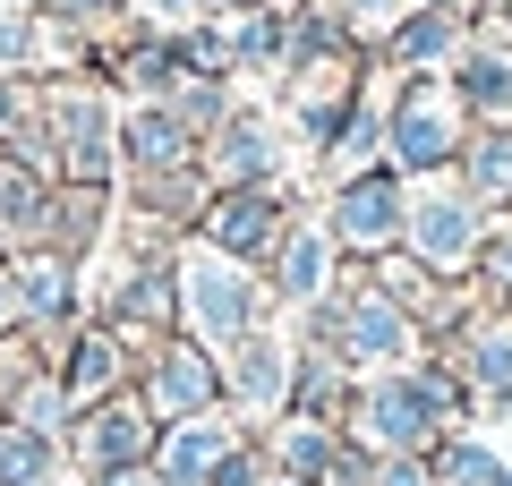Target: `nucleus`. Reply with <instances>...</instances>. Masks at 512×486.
I'll list each match as a JSON object with an SVG mask.
<instances>
[{"label":"nucleus","instance_id":"nucleus-31","mask_svg":"<svg viewBox=\"0 0 512 486\" xmlns=\"http://www.w3.org/2000/svg\"><path fill=\"white\" fill-rule=\"evenodd\" d=\"M410 9H419V0H342V18H350V35H359V52H376V43L393 35Z\"/></svg>","mask_w":512,"mask_h":486},{"label":"nucleus","instance_id":"nucleus-23","mask_svg":"<svg viewBox=\"0 0 512 486\" xmlns=\"http://www.w3.org/2000/svg\"><path fill=\"white\" fill-rule=\"evenodd\" d=\"M342 444H350L342 427H325V418H299V410H282L274 427H265V461H274L282 478H299V486H325L333 461H342Z\"/></svg>","mask_w":512,"mask_h":486},{"label":"nucleus","instance_id":"nucleus-33","mask_svg":"<svg viewBox=\"0 0 512 486\" xmlns=\"http://www.w3.org/2000/svg\"><path fill=\"white\" fill-rule=\"evenodd\" d=\"M86 486H163V478H154V461H128V469H94Z\"/></svg>","mask_w":512,"mask_h":486},{"label":"nucleus","instance_id":"nucleus-40","mask_svg":"<svg viewBox=\"0 0 512 486\" xmlns=\"http://www.w3.org/2000/svg\"><path fill=\"white\" fill-rule=\"evenodd\" d=\"M274 9H299V0H274Z\"/></svg>","mask_w":512,"mask_h":486},{"label":"nucleus","instance_id":"nucleus-24","mask_svg":"<svg viewBox=\"0 0 512 486\" xmlns=\"http://www.w3.org/2000/svg\"><path fill=\"white\" fill-rule=\"evenodd\" d=\"M453 180L470 188L487 214H512V128H504V120H478V128H470V145H461V162H453Z\"/></svg>","mask_w":512,"mask_h":486},{"label":"nucleus","instance_id":"nucleus-20","mask_svg":"<svg viewBox=\"0 0 512 486\" xmlns=\"http://www.w3.org/2000/svg\"><path fill=\"white\" fill-rule=\"evenodd\" d=\"M9 282H18V316L43 324V333H60V324L77 316V256L69 248H18V265H9Z\"/></svg>","mask_w":512,"mask_h":486},{"label":"nucleus","instance_id":"nucleus-18","mask_svg":"<svg viewBox=\"0 0 512 486\" xmlns=\"http://www.w3.org/2000/svg\"><path fill=\"white\" fill-rule=\"evenodd\" d=\"M205 154V137H188L163 103H120V188L154 180V171H188Z\"/></svg>","mask_w":512,"mask_h":486},{"label":"nucleus","instance_id":"nucleus-37","mask_svg":"<svg viewBox=\"0 0 512 486\" xmlns=\"http://www.w3.org/2000/svg\"><path fill=\"white\" fill-rule=\"evenodd\" d=\"M239 9H256V0H205V18H239Z\"/></svg>","mask_w":512,"mask_h":486},{"label":"nucleus","instance_id":"nucleus-3","mask_svg":"<svg viewBox=\"0 0 512 486\" xmlns=\"http://www.w3.org/2000/svg\"><path fill=\"white\" fill-rule=\"evenodd\" d=\"M308 342H325V350H342L350 367H359V384L367 376H402V367H419V350H427V333H419V316H410L402 299H384L376 282H342L325 307H308Z\"/></svg>","mask_w":512,"mask_h":486},{"label":"nucleus","instance_id":"nucleus-5","mask_svg":"<svg viewBox=\"0 0 512 486\" xmlns=\"http://www.w3.org/2000/svg\"><path fill=\"white\" fill-rule=\"evenodd\" d=\"M470 103H461L453 77H402L393 103H384V162L402 171V180H436L453 171L461 145H470Z\"/></svg>","mask_w":512,"mask_h":486},{"label":"nucleus","instance_id":"nucleus-42","mask_svg":"<svg viewBox=\"0 0 512 486\" xmlns=\"http://www.w3.org/2000/svg\"><path fill=\"white\" fill-rule=\"evenodd\" d=\"M487 9H504V0H487Z\"/></svg>","mask_w":512,"mask_h":486},{"label":"nucleus","instance_id":"nucleus-6","mask_svg":"<svg viewBox=\"0 0 512 486\" xmlns=\"http://www.w3.org/2000/svg\"><path fill=\"white\" fill-rule=\"evenodd\" d=\"M487 231H495V214L453 180V171L410 180V231H402V248L419 256L436 282H470V273H478V248H487Z\"/></svg>","mask_w":512,"mask_h":486},{"label":"nucleus","instance_id":"nucleus-28","mask_svg":"<svg viewBox=\"0 0 512 486\" xmlns=\"http://www.w3.org/2000/svg\"><path fill=\"white\" fill-rule=\"evenodd\" d=\"M171 52H180V69H197V77H239V60H231V18H188V26H171Z\"/></svg>","mask_w":512,"mask_h":486},{"label":"nucleus","instance_id":"nucleus-38","mask_svg":"<svg viewBox=\"0 0 512 486\" xmlns=\"http://www.w3.org/2000/svg\"><path fill=\"white\" fill-rule=\"evenodd\" d=\"M265 486H299V478H282V469H274V478H265Z\"/></svg>","mask_w":512,"mask_h":486},{"label":"nucleus","instance_id":"nucleus-36","mask_svg":"<svg viewBox=\"0 0 512 486\" xmlns=\"http://www.w3.org/2000/svg\"><path fill=\"white\" fill-rule=\"evenodd\" d=\"M419 9H461V18H487V0H419Z\"/></svg>","mask_w":512,"mask_h":486},{"label":"nucleus","instance_id":"nucleus-29","mask_svg":"<svg viewBox=\"0 0 512 486\" xmlns=\"http://www.w3.org/2000/svg\"><path fill=\"white\" fill-rule=\"evenodd\" d=\"M52 435H35V427H18V418H0V486H35V478H52Z\"/></svg>","mask_w":512,"mask_h":486},{"label":"nucleus","instance_id":"nucleus-11","mask_svg":"<svg viewBox=\"0 0 512 486\" xmlns=\"http://www.w3.org/2000/svg\"><path fill=\"white\" fill-rule=\"evenodd\" d=\"M342 282H350V256L333 248V231L308 222V214H291V231H282L274 256H265V290H274V307L308 316V307H325Z\"/></svg>","mask_w":512,"mask_h":486},{"label":"nucleus","instance_id":"nucleus-17","mask_svg":"<svg viewBox=\"0 0 512 486\" xmlns=\"http://www.w3.org/2000/svg\"><path fill=\"white\" fill-rule=\"evenodd\" d=\"M60 384H69L77 410H103V401H120L137 384V350L111 324H77L69 342H60Z\"/></svg>","mask_w":512,"mask_h":486},{"label":"nucleus","instance_id":"nucleus-12","mask_svg":"<svg viewBox=\"0 0 512 486\" xmlns=\"http://www.w3.org/2000/svg\"><path fill=\"white\" fill-rule=\"evenodd\" d=\"M291 214H299V205H291V188H214V205H205L197 239L265 273V256H274V239L291 231Z\"/></svg>","mask_w":512,"mask_h":486},{"label":"nucleus","instance_id":"nucleus-21","mask_svg":"<svg viewBox=\"0 0 512 486\" xmlns=\"http://www.w3.org/2000/svg\"><path fill=\"white\" fill-rule=\"evenodd\" d=\"M384 103H393V77L367 69V94L342 111V128H333L325 154H316V162H325V180H359V171L384 162Z\"/></svg>","mask_w":512,"mask_h":486},{"label":"nucleus","instance_id":"nucleus-19","mask_svg":"<svg viewBox=\"0 0 512 486\" xmlns=\"http://www.w3.org/2000/svg\"><path fill=\"white\" fill-rule=\"evenodd\" d=\"M154 418H146V401L137 393H120V401H103V410H77V461H86V478L94 469H128V461H154Z\"/></svg>","mask_w":512,"mask_h":486},{"label":"nucleus","instance_id":"nucleus-2","mask_svg":"<svg viewBox=\"0 0 512 486\" xmlns=\"http://www.w3.org/2000/svg\"><path fill=\"white\" fill-rule=\"evenodd\" d=\"M265 324H274L265 273L239 265V256H222V248H205V239H180V333L188 342H205L222 359L231 342L265 333Z\"/></svg>","mask_w":512,"mask_h":486},{"label":"nucleus","instance_id":"nucleus-1","mask_svg":"<svg viewBox=\"0 0 512 486\" xmlns=\"http://www.w3.org/2000/svg\"><path fill=\"white\" fill-rule=\"evenodd\" d=\"M470 384L453 367H402V376H367L359 401H350V444L359 452H436L453 427H470Z\"/></svg>","mask_w":512,"mask_h":486},{"label":"nucleus","instance_id":"nucleus-8","mask_svg":"<svg viewBox=\"0 0 512 486\" xmlns=\"http://www.w3.org/2000/svg\"><path fill=\"white\" fill-rule=\"evenodd\" d=\"M128 393L146 401L154 427H180V418H205L222 410V359L205 342H188V333H163V342L137 359V384Z\"/></svg>","mask_w":512,"mask_h":486},{"label":"nucleus","instance_id":"nucleus-32","mask_svg":"<svg viewBox=\"0 0 512 486\" xmlns=\"http://www.w3.org/2000/svg\"><path fill=\"white\" fill-rule=\"evenodd\" d=\"M0 77H35V9H0Z\"/></svg>","mask_w":512,"mask_h":486},{"label":"nucleus","instance_id":"nucleus-13","mask_svg":"<svg viewBox=\"0 0 512 486\" xmlns=\"http://www.w3.org/2000/svg\"><path fill=\"white\" fill-rule=\"evenodd\" d=\"M436 367H453L470 384L478 410H512V307H478L461 333H444Z\"/></svg>","mask_w":512,"mask_h":486},{"label":"nucleus","instance_id":"nucleus-41","mask_svg":"<svg viewBox=\"0 0 512 486\" xmlns=\"http://www.w3.org/2000/svg\"><path fill=\"white\" fill-rule=\"evenodd\" d=\"M35 486H60V478H35Z\"/></svg>","mask_w":512,"mask_h":486},{"label":"nucleus","instance_id":"nucleus-34","mask_svg":"<svg viewBox=\"0 0 512 486\" xmlns=\"http://www.w3.org/2000/svg\"><path fill=\"white\" fill-rule=\"evenodd\" d=\"M146 18L154 26H188V18H205V0H146Z\"/></svg>","mask_w":512,"mask_h":486},{"label":"nucleus","instance_id":"nucleus-10","mask_svg":"<svg viewBox=\"0 0 512 486\" xmlns=\"http://www.w3.org/2000/svg\"><path fill=\"white\" fill-rule=\"evenodd\" d=\"M205 171H214V188H282V171H291V137H282V111L265 103H239L231 120L205 137Z\"/></svg>","mask_w":512,"mask_h":486},{"label":"nucleus","instance_id":"nucleus-25","mask_svg":"<svg viewBox=\"0 0 512 486\" xmlns=\"http://www.w3.org/2000/svg\"><path fill=\"white\" fill-rule=\"evenodd\" d=\"M231 60L239 77H291V9H274V0H256V9H239L231 18Z\"/></svg>","mask_w":512,"mask_h":486},{"label":"nucleus","instance_id":"nucleus-26","mask_svg":"<svg viewBox=\"0 0 512 486\" xmlns=\"http://www.w3.org/2000/svg\"><path fill=\"white\" fill-rule=\"evenodd\" d=\"M154 103H163L171 120L188 128V137H214V128L239 111V77H197V69H180L163 94H154Z\"/></svg>","mask_w":512,"mask_h":486},{"label":"nucleus","instance_id":"nucleus-16","mask_svg":"<svg viewBox=\"0 0 512 486\" xmlns=\"http://www.w3.org/2000/svg\"><path fill=\"white\" fill-rule=\"evenodd\" d=\"M453 86H461V103H470V120H504L512 128V26L495 18H470V43H461V60H453Z\"/></svg>","mask_w":512,"mask_h":486},{"label":"nucleus","instance_id":"nucleus-35","mask_svg":"<svg viewBox=\"0 0 512 486\" xmlns=\"http://www.w3.org/2000/svg\"><path fill=\"white\" fill-rule=\"evenodd\" d=\"M18 324H26V316H18V282H9V265H0V342H9Z\"/></svg>","mask_w":512,"mask_h":486},{"label":"nucleus","instance_id":"nucleus-39","mask_svg":"<svg viewBox=\"0 0 512 486\" xmlns=\"http://www.w3.org/2000/svg\"><path fill=\"white\" fill-rule=\"evenodd\" d=\"M495 18H504V26H512V0H504V9H495Z\"/></svg>","mask_w":512,"mask_h":486},{"label":"nucleus","instance_id":"nucleus-30","mask_svg":"<svg viewBox=\"0 0 512 486\" xmlns=\"http://www.w3.org/2000/svg\"><path fill=\"white\" fill-rule=\"evenodd\" d=\"M478 299L487 307H512V214H495V231H487V248H478Z\"/></svg>","mask_w":512,"mask_h":486},{"label":"nucleus","instance_id":"nucleus-9","mask_svg":"<svg viewBox=\"0 0 512 486\" xmlns=\"http://www.w3.org/2000/svg\"><path fill=\"white\" fill-rule=\"evenodd\" d=\"M367 69H376L367 52H325V60H299V69L274 86L282 120H291V137L308 145V154H325V137L342 128V111L367 94Z\"/></svg>","mask_w":512,"mask_h":486},{"label":"nucleus","instance_id":"nucleus-7","mask_svg":"<svg viewBox=\"0 0 512 486\" xmlns=\"http://www.w3.org/2000/svg\"><path fill=\"white\" fill-rule=\"evenodd\" d=\"M316 222L333 231V248H342L350 265H367V256L402 248V231H410V180L393 171V162H376V171H359V180H333Z\"/></svg>","mask_w":512,"mask_h":486},{"label":"nucleus","instance_id":"nucleus-14","mask_svg":"<svg viewBox=\"0 0 512 486\" xmlns=\"http://www.w3.org/2000/svg\"><path fill=\"white\" fill-rule=\"evenodd\" d=\"M222 401L239 418H282L291 410V342H282L274 324L222 350Z\"/></svg>","mask_w":512,"mask_h":486},{"label":"nucleus","instance_id":"nucleus-27","mask_svg":"<svg viewBox=\"0 0 512 486\" xmlns=\"http://www.w3.org/2000/svg\"><path fill=\"white\" fill-rule=\"evenodd\" d=\"M427 478H436V486H495V478H504V461H495V444H487V435L453 427L436 452H427Z\"/></svg>","mask_w":512,"mask_h":486},{"label":"nucleus","instance_id":"nucleus-22","mask_svg":"<svg viewBox=\"0 0 512 486\" xmlns=\"http://www.w3.org/2000/svg\"><path fill=\"white\" fill-rule=\"evenodd\" d=\"M350 401H359V367L325 342H299L291 350V410L325 418V427H350Z\"/></svg>","mask_w":512,"mask_h":486},{"label":"nucleus","instance_id":"nucleus-15","mask_svg":"<svg viewBox=\"0 0 512 486\" xmlns=\"http://www.w3.org/2000/svg\"><path fill=\"white\" fill-rule=\"evenodd\" d=\"M461 43H470V18H461V9H410L367 60H376L393 86H402V77H453Z\"/></svg>","mask_w":512,"mask_h":486},{"label":"nucleus","instance_id":"nucleus-4","mask_svg":"<svg viewBox=\"0 0 512 486\" xmlns=\"http://www.w3.org/2000/svg\"><path fill=\"white\" fill-rule=\"evenodd\" d=\"M43 137L52 171L77 188H120V94L103 77H43Z\"/></svg>","mask_w":512,"mask_h":486}]
</instances>
